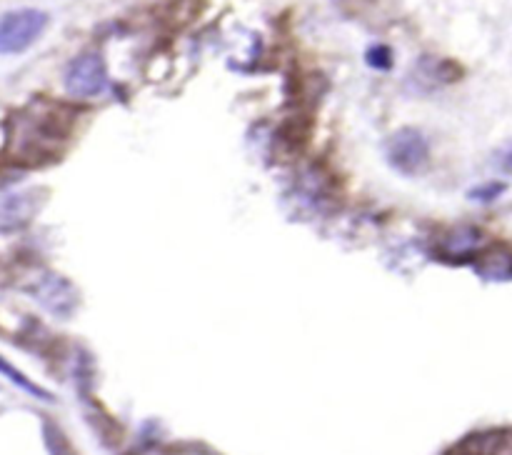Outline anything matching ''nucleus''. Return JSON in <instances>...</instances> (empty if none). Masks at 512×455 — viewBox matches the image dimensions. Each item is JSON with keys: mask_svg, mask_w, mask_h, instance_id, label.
Here are the masks:
<instances>
[{"mask_svg": "<svg viewBox=\"0 0 512 455\" xmlns=\"http://www.w3.org/2000/svg\"><path fill=\"white\" fill-rule=\"evenodd\" d=\"M45 195L40 190H10L0 195V230L25 228L40 210Z\"/></svg>", "mask_w": 512, "mask_h": 455, "instance_id": "nucleus-6", "label": "nucleus"}, {"mask_svg": "<svg viewBox=\"0 0 512 455\" xmlns=\"http://www.w3.org/2000/svg\"><path fill=\"white\" fill-rule=\"evenodd\" d=\"M75 120H78V113L63 103L25 108L23 113H18L13 125V145L18 160L23 163L58 160L60 150L73 135Z\"/></svg>", "mask_w": 512, "mask_h": 455, "instance_id": "nucleus-1", "label": "nucleus"}, {"mask_svg": "<svg viewBox=\"0 0 512 455\" xmlns=\"http://www.w3.org/2000/svg\"><path fill=\"white\" fill-rule=\"evenodd\" d=\"M50 18L45 10L18 8L0 15V55L25 53L48 28Z\"/></svg>", "mask_w": 512, "mask_h": 455, "instance_id": "nucleus-2", "label": "nucleus"}, {"mask_svg": "<svg viewBox=\"0 0 512 455\" xmlns=\"http://www.w3.org/2000/svg\"><path fill=\"white\" fill-rule=\"evenodd\" d=\"M30 295H33L45 310L58 315V318L70 315L75 310V305H78V293H75L73 283L58 273H45L43 278L30 288Z\"/></svg>", "mask_w": 512, "mask_h": 455, "instance_id": "nucleus-5", "label": "nucleus"}, {"mask_svg": "<svg viewBox=\"0 0 512 455\" xmlns=\"http://www.w3.org/2000/svg\"><path fill=\"white\" fill-rule=\"evenodd\" d=\"M495 165H498L503 173H512V143L503 145V148L495 153Z\"/></svg>", "mask_w": 512, "mask_h": 455, "instance_id": "nucleus-14", "label": "nucleus"}, {"mask_svg": "<svg viewBox=\"0 0 512 455\" xmlns=\"http://www.w3.org/2000/svg\"><path fill=\"white\" fill-rule=\"evenodd\" d=\"M483 248V235L473 225H460L453 228L443 240H440V255L450 263H463V260H473Z\"/></svg>", "mask_w": 512, "mask_h": 455, "instance_id": "nucleus-8", "label": "nucleus"}, {"mask_svg": "<svg viewBox=\"0 0 512 455\" xmlns=\"http://www.w3.org/2000/svg\"><path fill=\"white\" fill-rule=\"evenodd\" d=\"M0 375H3V378L8 380V383H13L15 388H20V390H23V393H28L30 398L45 400V403H50V400H53V393H48V390L40 388L38 383H33V380H30L28 375L20 373V370L15 368V365L10 363V360H5L3 355H0Z\"/></svg>", "mask_w": 512, "mask_h": 455, "instance_id": "nucleus-10", "label": "nucleus"}, {"mask_svg": "<svg viewBox=\"0 0 512 455\" xmlns=\"http://www.w3.org/2000/svg\"><path fill=\"white\" fill-rule=\"evenodd\" d=\"M385 155L388 163L393 165L398 173L415 175L425 170L430 160V143L425 138L423 130L418 128H400L385 143Z\"/></svg>", "mask_w": 512, "mask_h": 455, "instance_id": "nucleus-3", "label": "nucleus"}, {"mask_svg": "<svg viewBox=\"0 0 512 455\" xmlns=\"http://www.w3.org/2000/svg\"><path fill=\"white\" fill-rule=\"evenodd\" d=\"M365 63L375 70H390L393 68V50L385 43H375L365 50Z\"/></svg>", "mask_w": 512, "mask_h": 455, "instance_id": "nucleus-12", "label": "nucleus"}, {"mask_svg": "<svg viewBox=\"0 0 512 455\" xmlns=\"http://www.w3.org/2000/svg\"><path fill=\"white\" fill-rule=\"evenodd\" d=\"M505 188H508V185L500 183V180H493V183H480L468 190V198L475 200V203H493V200H498L500 195L505 193Z\"/></svg>", "mask_w": 512, "mask_h": 455, "instance_id": "nucleus-13", "label": "nucleus"}, {"mask_svg": "<svg viewBox=\"0 0 512 455\" xmlns=\"http://www.w3.org/2000/svg\"><path fill=\"white\" fill-rule=\"evenodd\" d=\"M63 83L65 90L73 98L80 100H88L105 93V88H108V68H105V60L98 53H80L65 68Z\"/></svg>", "mask_w": 512, "mask_h": 455, "instance_id": "nucleus-4", "label": "nucleus"}, {"mask_svg": "<svg viewBox=\"0 0 512 455\" xmlns=\"http://www.w3.org/2000/svg\"><path fill=\"white\" fill-rule=\"evenodd\" d=\"M505 440H508L505 430H480V433L468 435L458 445H453L448 455H500V450L505 448Z\"/></svg>", "mask_w": 512, "mask_h": 455, "instance_id": "nucleus-9", "label": "nucleus"}, {"mask_svg": "<svg viewBox=\"0 0 512 455\" xmlns=\"http://www.w3.org/2000/svg\"><path fill=\"white\" fill-rule=\"evenodd\" d=\"M478 273L485 280H512V253L510 250H493L478 263Z\"/></svg>", "mask_w": 512, "mask_h": 455, "instance_id": "nucleus-11", "label": "nucleus"}, {"mask_svg": "<svg viewBox=\"0 0 512 455\" xmlns=\"http://www.w3.org/2000/svg\"><path fill=\"white\" fill-rule=\"evenodd\" d=\"M460 78V68L450 60H440L435 55H423V58L415 63L413 73H410L408 85L415 93H430V90H438L443 85H450L453 80Z\"/></svg>", "mask_w": 512, "mask_h": 455, "instance_id": "nucleus-7", "label": "nucleus"}]
</instances>
